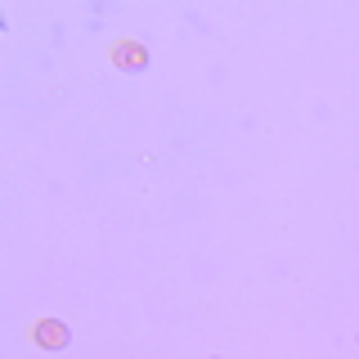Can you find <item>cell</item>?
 I'll return each instance as SVG.
<instances>
[{
  "label": "cell",
  "instance_id": "6da1fadb",
  "mask_svg": "<svg viewBox=\"0 0 359 359\" xmlns=\"http://www.w3.org/2000/svg\"><path fill=\"white\" fill-rule=\"evenodd\" d=\"M36 341L41 346H63L67 341V328L59 319H45V323H36Z\"/></svg>",
  "mask_w": 359,
  "mask_h": 359
}]
</instances>
